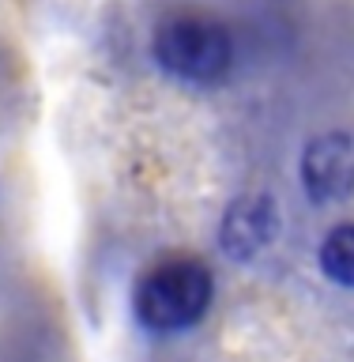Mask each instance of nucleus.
<instances>
[{"label":"nucleus","mask_w":354,"mask_h":362,"mask_svg":"<svg viewBox=\"0 0 354 362\" xmlns=\"http://www.w3.org/2000/svg\"><path fill=\"white\" fill-rule=\"evenodd\" d=\"M305 189L313 200H339L354 189V144L347 136H321L302 158Z\"/></svg>","instance_id":"3"},{"label":"nucleus","mask_w":354,"mask_h":362,"mask_svg":"<svg viewBox=\"0 0 354 362\" xmlns=\"http://www.w3.org/2000/svg\"><path fill=\"white\" fill-rule=\"evenodd\" d=\"M155 57L166 72H174L192 83H211L219 79L234 61V45L219 23L200 16H177L158 27L155 34Z\"/></svg>","instance_id":"2"},{"label":"nucleus","mask_w":354,"mask_h":362,"mask_svg":"<svg viewBox=\"0 0 354 362\" xmlns=\"http://www.w3.org/2000/svg\"><path fill=\"white\" fill-rule=\"evenodd\" d=\"M271 234H276V208L264 197H245L226 211L223 223V245L230 257H253L260 253Z\"/></svg>","instance_id":"4"},{"label":"nucleus","mask_w":354,"mask_h":362,"mask_svg":"<svg viewBox=\"0 0 354 362\" xmlns=\"http://www.w3.org/2000/svg\"><path fill=\"white\" fill-rule=\"evenodd\" d=\"M211 302V276L196 260H170L158 264L140 283L136 294V313L155 332H177V328L196 325Z\"/></svg>","instance_id":"1"},{"label":"nucleus","mask_w":354,"mask_h":362,"mask_svg":"<svg viewBox=\"0 0 354 362\" xmlns=\"http://www.w3.org/2000/svg\"><path fill=\"white\" fill-rule=\"evenodd\" d=\"M321 268L328 279L354 287V226H336L321 245Z\"/></svg>","instance_id":"5"}]
</instances>
